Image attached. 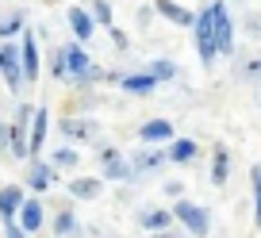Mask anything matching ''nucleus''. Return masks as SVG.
Listing matches in <instances>:
<instances>
[{
  "label": "nucleus",
  "mask_w": 261,
  "mask_h": 238,
  "mask_svg": "<svg viewBox=\"0 0 261 238\" xmlns=\"http://www.w3.org/2000/svg\"><path fill=\"white\" fill-rule=\"evenodd\" d=\"M50 73H54L58 81H69V85H92V81L104 77L100 66L77 46V42H65V46L54 50V58H50Z\"/></svg>",
  "instance_id": "nucleus-1"
},
{
  "label": "nucleus",
  "mask_w": 261,
  "mask_h": 238,
  "mask_svg": "<svg viewBox=\"0 0 261 238\" xmlns=\"http://www.w3.org/2000/svg\"><path fill=\"white\" fill-rule=\"evenodd\" d=\"M169 215L188 230V234H196V238H204L207 230H212V211H207V207H200V204H192V200H177Z\"/></svg>",
  "instance_id": "nucleus-2"
},
{
  "label": "nucleus",
  "mask_w": 261,
  "mask_h": 238,
  "mask_svg": "<svg viewBox=\"0 0 261 238\" xmlns=\"http://www.w3.org/2000/svg\"><path fill=\"white\" fill-rule=\"evenodd\" d=\"M207 12H212L215 54H234V23H230V16H227V4H223V0H212Z\"/></svg>",
  "instance_id": "nucleus-3"
},
{
  "label": "nucleus",
  "mask_w": 261,
  "mask_h": 238,
  "mask_svg": "<svg viewBox=\"0 0 261 238\" xmlns=\"http://www.w3.org/2000/svg\"><path fill=\"white\" fill-rule=\"evenodd\" d=\"M31 112H35V108L19 104V115L8 123V154L12 157H27V127H31Z\"/></svg>",
  "instance_id": "nucleus-4"
},
{
  "label": "nucleus",
  "mask_w": 261,
  "mask_h": 238,
  "mask_svg": "<svg viewBox=\"0 0 261 238\" xmlns=\"http://www.w3.org/2000/svg\"><path fill=\"white\" fill-rule=\"evenodd\" d=\"M192 27H196V54H200V62L204 66H212L215 62V35H212V12H200V16L192 19Z\"/></svg>",
  "instance_id": "nucleus-5"
},
{
  "label": "nucleus",
  "mask_w": 261,
  "mask_h": 238,
  "mask_svg": "<svg viewBox=\"0 0 261 238\" xmlns=\"http://www.w3.org/2000/svg\"><path fill=\"white\" fill-rule=\"evenodd\" d=\"M96 162H100V173H104V177H112V181H135V177H130V165H127V154H123V150L104 146V150L96 154Z\"/></svg>",
  "instance_id": "nucleus-6"
},
{
  "label": "nucleus",
  "mask_w": 261,
  "mask_h": 238,
  "mask_svg": "<svg viewBox=\"0 0 261 238\" xmlns=\"http://www.w3.org/2000/svg\"><path fill=\"white\" fill-rule=\"evenodd\" d=\"M0 73H4V81H8L12 92L23 89V69H19V46L16 42H4V46H0Z\"/></svg>",
  "instance_id": "nucleus-7"
},
{
  "label": "nucleus",
  "mask_w": 261,
  "mask_h": 238,
  "mask_svg": "<svg viewBox=\"0 0 261 238\" xmlns=\"http://www.w3.org/2000/svg\"><path fill=\"white\" fill-rule=\"evenodd\" d=\"M19 69H23V85L39 81V46L31 31H23V42H19Z\"/></svg>",
  "instance_id": "nucleus-8"
},
{
  "label": "nucleus",
  "mask_w": 261,
  "mask_h": 238,
  "mask_svg": "<svg viewBox=\"0 0 261 238\" xmlns=\"http://www.w3.org/2000/svg\"><path fill=\"white\" fill-rule=\"evenodd\" d=\"M27 184H31L35 192H50L58 184V169L50 162H42V157H35L31 169H27Z\"/></svg>",
  "instance_id": "nucleus-9"
},
{
  "label": "nucleus",
  "mask_w": 261,
  "mask_h": 238,
  "mask_svg": "<svg viewBox=\"0 0 261 238\" xmlns=\"http://www.w3.org/2000/svg\"><path fill=\"white\" fill-rule=\"evenodd\" d=\"M46 123H50V112L46 108H35L31 112V127H27V157H35V154H42V139H46Z\"/></svg>",
  "instance_id": "nucleus-10"
},
{
  "label": "nucleus",
  "mask_w": 261,
  "mask_h": 238,
  "mask_svg": "<svg viewBox=\"0 0 261 238\" xmlns=\"http://www.w3.org/2000/svg\"><path fill=\"white\" fill-rule=\"evenodd\" d=\"M19 223H16V227L19 230H23V234H31V230H39L42 227V219H46V211H42V204H39V200H35V196H23V204H19Z\"/></svg>",
  "instance_id": "nucleus-11"
},
{
  "label": "nucleus",
  "mask_w": 261,
  "mask_h": 238,
  "mask_svg": "<svg viewBox=\"0 0 261 238\" xmlns=\"http://www.w3.org/2000/svg\"><path fill=\"white\" fill-rule=\"evenodd\" d=\"M58 131H62L65 139H81V142H96L100 139V123H92V119H62Z\"/></svg>",
  "instance_id": "nucleus-12"
},
{
  "label": "nucleus",
  "mask_w": 261,
  "mask_h": 238,
  "mask_svg": "<svg viewBox=\"0 0 261 238\" xmlns=\"http://www.w3.org/2000/svg\"><path fill=\"white\" fill-rule=\"evenodd\" d=\"M65 16H69V27H73V35H77V46H81V42H89L92 35H96V23H92V16L81 8V4H73Z\"/></svg>",
  "instance_id": "nucleus-13"
},
{
  "label": "nucleus",
  "mask_w": 261,
  "mask_h": 238,
  "mask_svg": "<svg viewBox=\"0 0 261 238\" xmlns=\"http://www.w3.org/2000/svg\"><path fill=\"white\" fill-rule=\"evenodd\" d=\"M127 165H130V177L154 173V169H162V165H165V150H142V154H135Z\"/></svg>",
  "instance_id": "nucleus-14"
},
{
  "label": "nucleus",
  "mask_w": 261,
  "mask_h": 238,
  "mask_svg": "<svg viewBox=\"0 0 261 238\" xmlns=\"http://www.w3.org/2000/svg\"><path fill=\"white\" fill-rule=\"evenodd\" d=\"M19 204H23V189H19V184H4V189H0V219L16 223Z\"/></svg>",
  "instance_id": "nucleus-15"
},
{
  "label": "nucleus",
  "mask_w": 261,
  "mask_h": 238,
  "mask_svg": "<svg viewBox=\"0 0 261 238\" xmlns=\"http://www.w3.org/2000/svg\"><path fill=\"white\" fill-rule=\"evenodd\" d=\"M104 192V181L100 177H73L69 181V196L73 200H96Z\"/></svg>",
  "instance_id": "nucleus-16"
},
{
  "label": "nucleus",
  "mask_w": 261,
  "mask_h": 238,
  "mask_svg": "<svg viewBox=\"0 0 261 238\" xmlns=\"http://www.w3.org/2000/svg\"><path fill=\"white\" fill-rule=\"evenodd\" d=\"M115 81H119L123 92H130V96H150V92L158 89V81L150 73H130V77H115Z\"/></svg>",
  "instance_id": "nucleus-17"
},
{
  "label": "nucleus",
  "mask_w": 261,
  "mask_h": 238,
  "mask_svg": "<svg viewBox=\"0 0 261 238\" xmlns=\"http://www.w3.org/2000/svg\"><path fill=\"white\" fill-rule=\"evenodd\" d=\"M139 223H142V230H150V234H162V230L173 227V215L162 211V207H146V211L139 215Z\"/></svg>",
  "instance_id": "nucleus-18"
},
{
  "label": "nucleus",
  "mask_w": 261,
  "mask_h": 238,
  "mask_svg": "<svg viewBox=\"0 0 261 238\" xmlns=\"http://www.w3.org/2000/svg\"><path fill=\"white\" fill-rule=\"evenodd\" d=\"M139 139L142 142H165V139L173 142V123L169 119H150V123L139 127Z\"/></svg>",
  "instance_id": "nucleus-19"
},
{
  "label": "nucleus",
  "mask_w": 261,
  "mask_h": 238,
  "mask_svg": "<svg viewBox=\"0 0 261 238\" xmlns=\"http://www.w3.org/2000/svg\"><path fill=\"white\" fill-rule=\"evenodd\" d=\"M196 154H200V146H196L192 139H173V142H169V150H165V162L185 165V162H192Z\"/></svg>",
  "instance_id": "nucleus-20"
},
{
  "label": "nucleus",
  "mask_w": 261,
  "mask_h": 238,
  "mask_svg": "<svg viewBox=\"0 0 261 238\" xmlns=\"http://www.w3.org/2000/svg\"><path fill=\"white\" fill-rule=\"evenodd\" d=\"M154 8L162 12L165 19H173V23H185V27H188V23L196 19V16H192L188 8H180V4H173V0H154Z\"/></svg>",
  "instance_id": "nucleus-21"
},
{
  "label": "nucleus",
  "mask_w": 261,
  "mask_h": 238,
  "mask_svg": "<svg viewBox=\"0 0 261 238\" xmlns=\"http://www.w3.org/2000/svg\"><path fill=\"white\" fill-rule=\"evenodd\" d=\"M227 173H230V150H227V146H215V162H212V184H227Z\"/></svg>",
  "instance_id": "nucleus-22"
},
{
  "label": "nucleus",
  "mask_w": 261,
  "mask_h": 238,
  "mask_svg": "<svg viewBox=\"0 0 261 238\" xmlns=\"http://www.w3.org/2000/svg\"><path fill=\"white\" fill-rule=\"evenodd\" d=\"M23 23H27V12H8V16H4V19H0V39H4V42H8L12 39V35H19V31H23Z\"/></svg>",
  "instance_id": "nucleus-23"
},
{
  "label": "nucleus",
  "mask_w": 261,
  "mask_h": 238,
  "mask_svg": "<svg viewBox=\"0 0 261 238\" xmlns=\"http://www.w3.org/2000/svg\"><path fill=\"white\" fill-rule=\"evenodd\" d=\"M142 73H150L154 81H173V77H177V66H173L169 58H154V62H150Z\"/></svg>",
  "instance_id": "nucleus-24"
},
{
  "label": "nucleus",
  "mask_w": 261,
  "mask_h": 238,
  "mask_svg": "<svg viewBox=\"0 0 261 238\" xmlns=\"http://www.w3.org/2000/svg\"><path fill=\"white\" fill-rule=\"evenodd\" d=\"M54 234H58V238H65V234H81V230H77L73 211H58V215H54Z\"/></svg>",
  "instance_id": "nucleus-25"
},
{
  "label": "nucleus",
  "mask_w": 261,
  "mask_h": 238,
  "mask_svg": "<svg viewBox=\"0 0 261 238\" xmlns=\"http://www.w3.org/2000/svg\"><path fill=\"white\" fill-rule=\"evenodd\" d=\"M77 150L73 146H62V150H54V154H50V165H54V169H69V165H77Z\"/></svg>",
  "instance_id": "nucleus-26"
},
{
  "label": "nucleus",
  "mask_w": 261,
  "mask_h": 238,
  "mask_svg": "<svg viewBox=\"0 0 261 238\" xmlns=\"http://www.w3.org/2000/svg\"><path fill=\"white\" fill-rule=\"evenodd\" d=\"M250 181H253V215H257V227H261V162L250 169Z\"/></svg>",
  "instance_id": "nucleus-27"
},
{
  "label": "nucleus",
  "mask_w": 261,
  "mask_h": 238,
  "mask_svg": "<svg viewBox=\"0 0 261 238\" xmlns=\"http://www.w3.org/2000/svg\"><path fill=\"white\" fill-rule=\"evenodd\" d=\"M92 23H112V8H108V0H92Z\"/></svg>",
  "instance_id": "nucleus-28"
},
{
  "label": "nucleus",
  "mask_w": 261,
  "mask_h": 238,
  "mask_svg": "<svg viewBox=\"0 0 261 238\" xmlns=\"http://www.w3.org/2000/svg\"><path fill=\"white\" fill-rule=\"evenodd\" d=\"M180 189H185V184H180V181H169V184H165V196H173V200H180Z\"/></svg>",
  "instance_id": "nucleus-29"
},
{
  "label": "nucleus",
  "mask_w": 261,
  "mask_h": 238,
  "mask_svg": "<svg viewBox=\"0 0 261 238\" xmlns=\"http://www.w3.org/2000/svg\"><path fill=\"white\" fill-rule=\"evenodd\" d=\"M0 154H8V123H0Z\"/></svg>",
  "instance_id": "nucleus-30"
},
{
  "label": "nucleus",
  "mask_w": 261,
  "mask_h": 238,
  "mask_svg": "<svg viewBox=\"0 0 261 238\" xmlns=\"http://www.w3.org/2000/svg\"><path fill=\"white\" fill-rule=\"evenodd\" d=\"M4 234H8V238H27V234H23V230H19V227H16V223H4Z\"/></svg>",
  "instance_id": "nucleus-31"
},
{
  "label": "nucleus",
  "mask_w": 261,
  "mask_h": 238,
  "mask_svg": "<svg viewBox=\"0 0 261 238\" xmlns=\"http://www.w3.org/2000/svg\"><path fill=\"white\" fill-rule=\"evenodd\" d=\"M246 73H250V77H261V58H253L250 66H246Z\"/></svg>",
  "instance_id": "nucleus-32"
},
{
  "label": "nucleus",
  "mask_w": 261,
  "mask_h": 238,
  "mask_svg": "<svg viewBox=\"0 0 261 238\" xmlns=\"http://www.w3.org/2000/svg\"><path fill=\"white\" fill-rule=\"evenodd\" d=\"M154 238H185V234H177V230H162V234H154Z\"/></svg>",
  "instance_id": "nucleus-33"
}]
</instances>
